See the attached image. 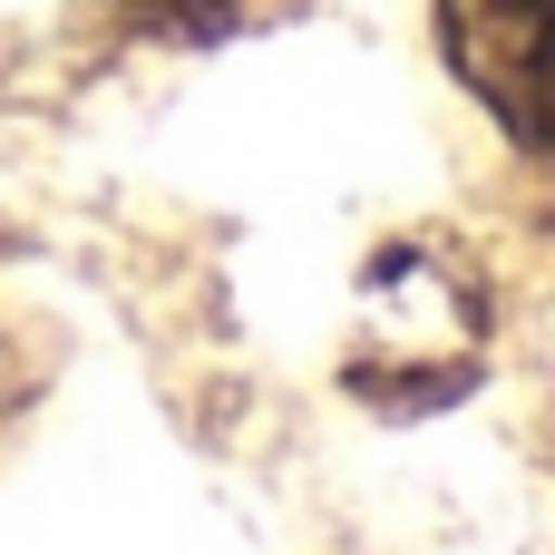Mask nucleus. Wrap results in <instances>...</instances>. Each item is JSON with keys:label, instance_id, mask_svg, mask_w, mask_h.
Here are the masks:
<instances>
[{"label": "nucleus", "instance_id": "nucleus-1", "mask_svg": "<svg viewBox=\"0 0 555 555\" xmlns=\"http://www.w3.org/2000/svg\"><path fill=\"white\" fill-rule=\"evenodd\" d=\"M439 49L517 146L555 156V0H439Z\"/></svg>", "mask_w": 555, "mask_h": 555}, {"label": "nucleus", "instance_id": "nucleus-2", "mask_svg": "<svg viewBox=\"0 0 555 555\" xmlns=\"http://www.w3.org/2000/svg\"><path fill=\"white\" fill-rule=\"evenodd\" d=\"M127 10V29H146V39H215L224 20H234V0H117Z\"/></svg>", "mask_w": 555, "mask_h": 555}]
</instances>
